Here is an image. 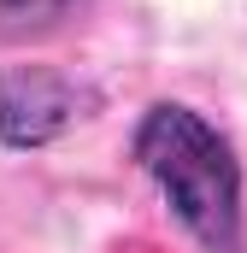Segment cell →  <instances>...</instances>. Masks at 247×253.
I'll list each match as a JSON object with an SVG mask.
<instances>
[{
    "instance_id": "2",
    "label": "cell",
    "mask_w": 247,
    "mask_h": 253,
    "mask_svg": "<svg viewBox=\"0 0 247 253\" xmlns=\"http://www.w3.org/2000/svg\"><path fill=\"white\" fill-rule=\"evenodd\" d=\"M88 112H94V88L53 71V65H12V71H0V147H12V153L59 141Z\"/></svg>"
},
{
    "instance_id": "3",
    "label": "cell",
    "mask_w": 247,
    "mask_h": 253,
    "mask_svg": "<svg viewBox=\"0 0 247 253\" xmlns=\"http://www.w3.org/2000/svg\"><path fill=\"white\" fill-rule=\"evenodd\" d=\"M94 0H0V18L12 30H53L65 18H82Z\"/></svg>"
},
{
    "instance_id": "1",
    "label": "cell",
    "mask_w": 247,
    "mask_h": 253,
    "mask_svg": "<svg viewBox=\"0 0 247 253\" xmlns=\"http://www.w3.org/2000/svg\"><path fill=\"white\" fill-rule=\"evenodd\" d=\"M135 165L206 253H242V165L236 147L183 100H153L129 141Z\"/></svg>"
}]
</instances>
